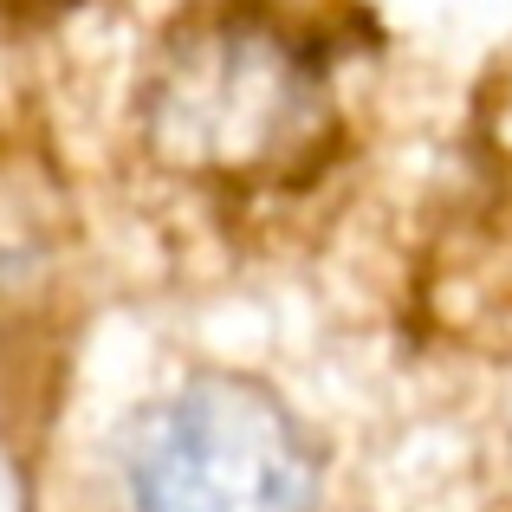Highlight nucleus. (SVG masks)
Returning a JSON list of instances; mask_svg holds the SVG:
<instances>
[{"mask_svg":"<svg viewBox=\"0 0 512 512\" xmlns=\"http://www.w3.org/2000/svg\"><path fill=\"white\" fill-rule=\"evenodd\" d=\"M137 137L156 169L201 188L299 182L338 137L331 65L266 7H195L143 65Z\"/></svg>","mask_w":512,"mask_h":512,"instance_id":"f257e3e1","label":"nucleus"},{"mask_svg":"<svg viewBox=\"0 0 512 512\" xmlns=\"http://www.w3.org/2000/svg\"><path fill=\"white\" fill-rule=\"evenodd\" d=\"M130 512H312V454L273 389L188 376L137 415L124 448Z\"/></svg>","mask_w":512,"mask_h":512,"instance_id":"f03ea898","label":"nucleus"},{"mask_svg":"<svg viewBox=\"0 0 512 512\" xmlns=\"http://www.w3.org/2000/svg\"><path fill=\"white\" fill-rule=\"evenodd\" d=\"M59 240H65V208L52 195V175L33 163H0V325L52 299Z\"/></svg>","mask_w":512,"mask_h":512,"instance_id":"7ed1b4c3","label":"nucleus"}]
</instances>
